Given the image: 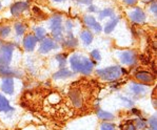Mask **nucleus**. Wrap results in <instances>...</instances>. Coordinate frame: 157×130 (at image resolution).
Returning <instances> with one entry per match:
<instances>
[{
	"label": "nucleus",
	"mask_w": 157,
	"mask_h": 130,
	"mask_svg": "<svg viewBox=\"0 0 157 130\" xmlns=\"http://www.w3.org/2000/svg\"><path fill=\"white\" fill-rule=\"evenodd\" d=\"M1 89L8 95H13L14 93V80L13 78L6 77L2 81L1 84Z\"/></svg>",
	"instance_id": "1a4fd4ad"
},
{
	"label": "nucleus",
	"mask_w": 157,
	"mask_h": 130,
	"mask_svg": "<svg viewBox=\"0 0 157 130\" xmlns=\"http://www.w3.org/2000/svg\"><path fill=\"white\" fill-rule=\"evenodd\" d=\"M118 21H119V19H118V18H114V19H112L110 22H108L107 24H105V34L112 33L113 31H114V28L116 27V25H117Z\"/></svg>",
	"instance_id": "6ab92c4d"
},
{
	"label": "nucleus",
	"mask_w": 157,
	"mask_h": 130,
	"mask_svg": "<svg viewBox=\"0 0 157 130\" xmlns=\"http://www.w3.org/2000/svg\"><path fill=\"white\" fill-rule=\"evenodd\" d=\"M13 111V107H11L8 99L0 93V112H10Z\"/></svg>",
	"instance_id": "ddd939ff"
},
{
	"label": "nucleus",
	"mask_w": 157,
	"mask_h": 130,
	"mask_svg": "<svg viewBox=\"0 0 157 130\" xmlns=\"http://www.w3.org/2000/svg\"><path fill=\"white\" fill-rule=\"evenodd\" d=\"M37 42H38V40L35 36L28 35V36H25V38L23 39V47H25V50H28V52H32V50L35 49Z\"/></svg>",
	"instance_id": "6e6552de"
},
{
	"label": "nucleus",
	"mask_w": 157,
	"mask_h": 130,
	"mask_svg": "<svg viewBox=\"0 0 157 130\" xmlns=\"http://www.w3.org/2000/svg\"><path fill=\"white\" fill-rule=\"evenodd\" d=\"M0 74L6 76V77L15 76V71L10 68V66H1L0 67Z\"/></svg>",
	"instance_id": "412c9836"
},
{
	"label": "nucleus",
	"mask_w": 157,
	"mask_h": 130,
	"mask_svg": "<svg viewBox=\"0 0 157 130\" xmlns=\"http://www.w3.org/2000/svg\"><path fill=\"white\" fill-rule=\"evenodd\" d=\"M151 9H152V12H153L154 14H156V3H153L151 5Z\"/></svg>",
	"instance_id": "473e14b6"
},
{
	"label": "nucleus",
	"mask_w": 157,
	"mask_h": 130,
	"mask_svg": "<svg viewBox=\"0 0 157 130\" xmlns=\"http://www.w3.org/2000/svg\"><path fill=\"white\" fill-rule=\"evenodd\" d=\"M91 57L93 58L94 60H96V61H99V60L101 59V57H100V52H98L97 49H94L93 52H91Z\"/></svg>",
	"instance_id": "c756f323"
},
{
	"label": "nucleus",
	"mask_w": 157,
	"mask_h": 130,
	"mask_svg": "<svg viewBox=\"0 0 157 130\" xmlns=\"http://www.w3.org/2000/svg\"><path fill=\"white\" fill-rule=\"evenodd\" d=\"M58 49V44L52 39H43L41 44L39 46V52L41 54H48L51 50L53 49Z\"/></svg>",
	"instance_id": "423d86ee"
},
{
	"label": "nucleus",
	"mask_w": 157,
	"mask_h": 130,
	"mask_svg": "<svg viewBox=\"0 0 157 130\" xmlns=\"http://www.w3.org/2000/svg\"><path fill=\"white\" fill-rule=\"evenodd\" d=\"M89 11H90V12H94V11H95V8H93V6H90V8H89Z\"/></svg>",
	"instance_id": "72a5a7b5"
},
{
	"label": "nucleus",
	"mask_w": 157,
	"mask_h": 130,
	"mask_svg": "<svg viewBox=\"0 0 157 130\" xmlns=\"http://www.w3.org/2000/svg\"><path fill=\"white\" fill-rule=\"evenodd\" d=\"M14 46L12 44H6L0 49V67L9 66L12 61Z\"/></svg>",
	"instance_id": "7ed1b4c3"
},
{
	"label": "nucleus",
	"mask_w": 157,
	"mask_h": 130,
	"mask_svg": "<svg viewBox=\"0 0 157 130\" xmlns=\"http://www.w3.org/2000/svg\"><path fill=\"white\" fill-rule=\"evenodd\" d=\"M84 23L92 30H94L96 33L101 32V25L96 21V19L92 16H86L84 17Z\"/></svg>",
	"instance_id": "9b49d317"
},
{
	"label": "nucleus",
	"mask_w": 157,
	"mask_h": 130,
	"mask_svg": "<svg viewBox=\"0 0 157 130\" xmlns=\"http://www.w3.org/2000/svg\"><path fill=\"white\" fill-rule=\"evenodd\" d=\"M124 1H125V3L129 4V5H133V4L137 1V0H124Z\"/></svg>",
	"instance_id": "2f4dec72"
},
{
	"label": "nucleus",
	"mask_w": 157,
	"mask_h": 130,
	"mask_svg": "<svg viewBox=\"0 0 157 130\" xmlns=\"http://www.w3.org/2000/svg\"><path fill=\"white\" fill-rule=\"evenodd\" d=\"M26 9H28V3H26V2H17V3H15L11 8L12 15H14V16L20 15V14L22 13V12H25Z\"/></svg>",
	"instance_id": "f8f14e48"
},
{
	"label": "nucleus",
	"mask_w": 157,
	"mask_h": 130,
	"mask_svg": "<svg viewBox=\"0 0 157 130\" xmlns=\"http://www.w3.org/2000/svg\"><path fill=\"white\" fill-rule=\"evenodd\" d=\"M70 97H71V100H72V103L74 104V106L76 107H81L82 105V100H81V97H80V93L76 90H72L70 92Z\"/></svg>",
	"instance_id": "dca6fc26"
},
{
	"label": "nucleus",
	"mask_w": 157,
	"mask_h": 130,
	"mask_svg": "<svg viewBox=\"0 0 157 130\" xmlns=\"http://www.w3.org/2000/svg\"><path fill=\"white\" fill-rule=\"evenodd\" d=\"M96 74L105 81H115L120 78L122 74V68H120L117 65H113V66H109L102 69H98Z\"/></svg>",
	"instance_id": "f03ea898"
},
{
	"label": "nucleus",
	"mask_w": 157,
	"mask_h": 130,
	"mask_svg": "<svg viewBox=\"0 0 157 130\" xmlns=\"http://www.w3.org/2000/svg\"><path fill=\"white\" fill-rule=\"evenodd\" d=\"M97 117H99V119L103 120V121H112L113 119H114V115L113 114H111V112H108V111H105V110L102 109H98L97 110Z\"/></svg>",
	"instance_id": "f3484780"
},
{
	"label": "nucleus",
	"mask_w": 157,
	"mask_h": 130,
	"mask_svg": "<svg viewBox=\"0 0 157 130\" xmlns=\"http://www.w3.org/2000/svg\"><path fill=\"white\" fill-rule=\"evenodd\" d=\"M1 6H2V5H1V3H0V9H1Z\"/></svg>",
	"instance_id": "c9c22d12"
},
{
	"label": "nucleus",
	"mask_w": 157,
	"mask_h": 130,
	"mask_svg": "<svg viewBox=\"0 0 157 130\" xmlns=\"http://www.w3.org/2000/svg\"><path fill=\"white\" fill-rule=\"evenodd\" d=\"M70 64L75 73L82 74H90L93 71L94 63L89 58L79 54H74L70 58Z\"/></svg>",
	"instance_id": "f257e3e1"
},
{
	"label": "nucleus",
	"mask_w": 157,
	"mask_h": 130,
	"mask_svg": "<svg viewBox=\"0 0 157 130\" xmlns=\"http://www.w3.org/2000/svg\"><path fill=\"white\" fill-rule=\"evenodd\" d=\"M135 78L138 81L142 82V83H149L152 84L154 82V77L152 76L149 71H138L136 74H135Z\"/></svg>",
	"instance_id": "9d476101"
},
{
	"label": "nucleus",
	"mask_w": 157,
	"mask_h": 130,
	"mask_svg": "<svg viewBox=\"0 0 157 130\" xmlns=\"http://www.w3.org/2000/svg\"><path fill=\"white\" fill-rule=\"evenodd\" d=\"M50 26L55 39L60 40L62 37V18L60 16H55L51 19Z\"/></svg>",
	"instance_id": "20e7f679"
},
{
	"label": "nucleus",
	"mask_w": 157,
	"mask_h": 130,
	"mask_svg": "<svg viewBox=\"0 0 157 130\" xmlns=\"http://www.w3.org/2000/svg\"><path fill=\"white\" fill-rule=\"evenodd\" d=\"M134 126H135V128H136V130H144L148 127V123L142 119H137L136 121H135Z\"/></svg>",
	"instance_id": "aec40b11"
},
{
	"label": "nucleus",
	"mask_w": 157,
	"mask_h": 130,
	"mask_svg": "<svg viewBox=\"0 0 157 130\" xmlns=\"http://www.w3.org/2000/svg\"><path fill=\"white\" fill-rule=\"evenodd\" d=\"M35 37L37 40H43L45 37V30L43 27H36L35 28Z\"/></svg>",
	"instance_id": "4be33fe9"
},
{
	"label": "nucleus",
	"mask_w": 157,
	"mask_h": 130,
	"mask_svg": "<svg viewBox=\"0 0 157 130\" xmlns=\"http://www.w3.org/2000/svg\"><path fill=\"white\" fill-rule=\"evenodd\" d=\"M100 130H115V125L112 123H102L100 125Z\"/></svg>",
	"instance_id": "b1692460"
},
{
	"label": "nucleus",
	"mask_w": 157,
	"mask_h": 130,
	"mask_svg": "<svg viewBox=\"0 0 157 130\" xmlns=\"http://www.w3.org/2000/svg\"><path fill=\"white\" fill-rule=\"evenodd\" d=\"M121 101H122V102H124V103H125V106H128V107H131V106H133V102H132L131 100H129V99L122 97V98H121Z\"/></svg>",
	"instance_id": "7c9ffc66"
},
{
	"label": "nucleus",
	"mask_w": 157,
	"mask_h": 130,
	"mask_svg": "<svg viewBox=\"0 0 157 130\" xmlns=\"http://www.w3.org/2000/svg\"><path fill=\"white\" fill-rule=\"evenodd\" d=\"M80 38H81L82 42L86 45L91 44L92 41H93V35H92V33L89 32V31H83V32L81 33V35H80Z\"/></svg>",
	"instance_id": "a211bd4d"
},
{
	"label": "nucleus",
	"mask_w": 157,
	"mask_h": 130,
	"mask_svg": "<svg viewBox=\"0 0 157 130\" xmlns=\"http://www.w3.org/2000/svg\"><path fill=\"white\" fill-rule=\"evenodd\" d=\"M129 17L133 22H135V23H142L146 20V14L144 13V11H142L141 9H138V8L130 12Z\"/></svg>",
	"instance_id": "0eeeda50"
},
{
	"label": "nucleus",
	"mask_w": 157,
	"mask_h": 130,
	"mask_svg": "<svg viewBox=\"0 0 157 130\" xmlns=\"http://www.w3.org/2000/svg\"><path fill=\"white\" fill-rule=\"evenodd\" d=\"M14 28H15V31H16V34L18 36H21V35H23L25 32V26L23 23H21V22H18V23H16L15 26H14Z\"/></svg>",
	"instance_id": "5701e85b"
},
{
	"label": "nucleus",
	"mask_w": 157,
	"mask_h": 130,
	"mask_svg": "<svg viewBox=\"0 0 157 130\" xmlns=\"http://www.w3.org/2000/svg\"><path fill=\"white\" fill-rule=\"evenodd\" d=\"M121 130H136V128H135L134 124H133L132 122H129V123H127V124L122 125Z\"/></svg>",
	"instance_id": "c85d7f7f"
},
{
	"label": "nucleus",
	"mask_w": 157,
	"mask_h": 130,
	"mask_svg": "<svg viewBox=\"0 0 157 130\" xmlns=\"http://www.w3.org/2000/svg\"><path fill=\"white\" fill-rule=\"evenodd\" d=\"M54 1H57V2H60V1H63V0H54Z\"/></svg>",
	"instance_id": "f704fd0d"
},
{
	"label": "nucleus",
	"mask_w": 157,
	"mask_h": 130,
	"mask_svg": "<svg viewBox=\"0 0 157 130\" xmlns=\"http://www.w3.org/2000/svg\"><path fill=\"white\" fill-rule=\"evenodd\" d=\"M118 58H119L120 62L124 65H134L136 63V54L132 50H127V52H120L118 54Z\"/></svg>",
	"instance_id": "39448f33"
},
{
	"label": "nucleus",
	"mask_w": 157,
	"mask_h": 130,
	"mask_svg": "<svg viewBox=\"0 0 157 130\" xmlns=\"http://www.w3.org/2000/svg\"><path fill=\"white\" fill-rule=\"evenodd\" d=\"M114 14V11L112 9H103L102 12L100 13V18H105V17H109V16H112Z\"/></svg>",
	"instance_id": "bb28decb"
},
{
	"label": "nucleus",
	"mask_w": 157,
	"mask_h": 130,
	"mask_svg": "<svg viewBox=\"0 0 157 130\" xmlns=\"http://www.w3.org/2000/svg\"><path fill=\"white\" fill-rule=\"evenodd\" d=\"M73 76V73L70 71L69 69L67 68H61L60 70H58L57 73L54 74L53 78L54 79H57V80H61V79H67V78H70V77Z\"/></svg>",
	"instance_id": "2eb2a0df"
},
{
	"label": "nucleus",
	"mask_w": 157,
	"mask_h": 130,
	"mask_svg": "<svg viewBox=\"0 0 157 130\" xmlns=\"http://www.w3.org/2000/svg\"><path fill=\"white\" fill-rule=\"evenodd\" d=\"M149 126L151 127V130H157V126H156V123H157V120H156V117L153 115L151 119L149 120Z\"/></svg>",
	"instance_id": "cd10ccee"
},
{
	"label": "nucleus",
	"mask_w": 157,
	"mask_h": 130,
	"mask_svg": "<svg viewBox=\"0 0 157 130\" xmlns=\"http://www.w3.org/2000/svg\"><path fill=\"white\" fill-rule=\"evenodd\" d=\"M66 59H67V55H57L56 56V60L59 63V66H63L66 65Z\"/></svg>",
	"instance_id": "393cba45"
},
{
	"label": "nucleus",
	"mask_w": 157,
	"mask_h": 130,
	"mask_svg": "<svg viewBox=\"0 0 157 130\" xmlns=\"http://www.w3.org/2000/svg\"><path fill=\"white\" fill-rule=\"evenodd\" d=\"M130 90H131L134 95L141 96V95H144V93L147 92V87L144 85H141V84L133 83L130 85Z\"/></svg>",
	"instance_id": "4468645a"
},
{
	"label": "nucleus",
	"mask_w": 157,
	"mask_h": 130,
	"mask_svg": "<svg viewBox=\"0 0 157 130\" xmlns=\"http://www.w3.org/2000/svg\"><path fill=\"white\" fill-rule=\"evenodd\" d=\"M11 33V27L10 26H4L0 30V35H1L2 38H6Z\"/></svg>",
	"instance_id": "a878e982"
}]
</instances>
